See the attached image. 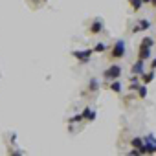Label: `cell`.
<instances>
[{"label": "cell", "instance_id": "obj_1", "mask_svg": "<svg viewBox=\"0 0 156 156\" xmlns=\"http://www.w3.org/2000/svg\"><path fill=\"white\" fill-rule=\"evenodd\" d=\"M105 79H110V81H114V79H119V75H121V66L119 64H112V66H108L107 70H105Z\"/></svg>", "mask_w": 156, "mask_h": 156}, {"label": "cell", "instance_id": "obj_2", "mask_svg": "<svg viewBox=\"0 0 156 156\" xmlns=\"http://www.w3.org/2000/svg\"><path fill=\"white\" fill-rule=\"evenodd\" d=\"M125 55V42L123 41H118L114 46H112V50H110V59L114 61V59H121Z\"/></svg>", "mask_w": 156, "mask_h": 156}, {"label": "cell", "instance_id": "obj_3", "mask_svg": "<svg viewBox=\"0 0 156 156\" xmlns=\"http://www.w3.org/2000/svg\"><path fill=\"white\" fill-rule=\"evenodd\" d=\"M92 53H94V50H85V51H73L72 55L79 61V62H88L90 57H92Z\"/></svg>", "mask_w": 156, "mask_h": 156}, {"label": "cell", "instance_id": "obj_4", "mask_svg": "<svg viewBox=\"0 0 156 156\" xmlns=\"http://www.w3.org/2000/svg\"><path fill=\"white\" fill-rule=\"evenodd\" d=\"M151 48H152V46H149V44L141 42V44H140V53H138V59L145 62V61L149 59V55H151Z\"/></svg>", "mask_w": 156, "mask_h": 156}, {"label": "cell", "instance_id": "obj_5", "mask_svg": "<svg viewBox=\"0 0 156 156\" xmlns=\"http://www.w3.org/2000/svg\"><path fill=\"white\" fill-rule=\"evenodd\" d=\"M99 31H103V20H101V19H94V22H92L90 28H88V33H90V35H96V33H99Z\"/></svg>", "mask_w": 156, "mask_h": 156}, {"label": "cell", "instance_id": "obj_6", "mask_svg": "<svg viewBox=\"0 0 156 156\" xmlns=\"http://www.w3.org/2000/svg\"><path fill=\"white\" fill-rule=\"evenodd\" d=\"M149 28H151V20H147V19H140L132 31H134V33H138V31H145V30H149Z\"/></svg>", "mask_w": 156, "mask_h": 156}, {"label": "cell", "instance_id": "obj_7", "mask_svg": "<svg viewBox=\"0 0 156 156\" xmlns=\"http://www.w3.org/2000/svg\"><path fill=\"white\" fill-rule=\"evenodd\" d=\"M81 118H83V119H87V121H92V119H96V110H94V108H90V107H87V108L81 112Z\"/></svg>", "mask_w": 156, "mask_h": 156}, {"label": "cell", "instance_id": "obj_8", "mask_svg": "<svg viewBox=\"0 0 156 156\" xmlns=\"http://www.w3.org/2000/svg\"><path fill=\"white\" fill-rule=\"evenodd\" d=\"M132 73H134V75H143V61L138 59V62L132 66Z\"/></svg>", "mask_w": 156, "mask_h": 156}, {"label": "cell", "instance_id": "obj_9", "mask_svg": "<svg viewBox=\"0 0 156 156\" xmlns=\"http://www.w3.org/2000/svg\"><path fill=\"white\" fill-rule=\"evenodd\" d=\"M152 79H154V70H151V72H147L145 75H141V81H143V85H149Z\"/></svg>", "mask_w": 156, "mask_h": 156}, {"label": "cell", "instance_id": "obj_10", "mask_svg": "<svg viewBox=\"0 0 156 156\" xmlns=\"http://www.w3.org/2000/svg\"><path fill=\"white\" fill-rule=\"evenodd\" d=\"M108 88H110L112 92H116V94H119V92H121V83H119L118 79H114V81L110 83V87H108Z\"/></svg>", "mask_w": 156, "mask_h": 156}, {"label": "cell", "instance_id": "obj_11", "mask_svg": "<svg viewBox=\"0 0 156 156\" xmlns=\"http://www.w3.org/2000/svg\"><path fill=\"white\" fill-rule=\"evenodd\" d=\"M129 4L132 6L134 11H140V8L143 6V0H129Z\"/></svg>", "mask_w": 156, "mask_h": 156}, {"label": "cell", "instance_id": "obj_12", "mask_svg": "<svg viewBox=\"0 0 156 156\" xmlns=\"http://www.w3.org/2000/svg\"><path fill=\"white\" fill-rule=\"evenodd\" d=\"M143 143H145V141H143L141 138H134V140L130 141V145H132V147H136V149H141V147H143Z\"/></svg>", "mask_w": 156, "mask_h": 156}, {"label": "cell", "instance_id": "obj_13", "mask_svg": "<svg viewBox=\"0 0 156 156\" xmlns=\"http://www.w3.org/2000/svg\"><path fill=\"white\" fill-rule=\"evenodd\" d=\"M94 51H105L107 50V44H103V42H99V44H96L94 48H92Z\"/></svg>", "mask_w": 156, "mask_h": 156}, {"label": "cell", "instance_id": "obj_14", "mask_svg": "<svg viewBox=\"0 0 156 156\" xmlns=\"http://www.w3.org/2000/svg\"><path fill=\"white\" fill-rule=\"evenodd\" d=\"M138 96H140V98H145V96H147V88H145V85H140V88H138Z\"/></svg>", "mask_w": 156, "mask_h": 156}, {"label": "cell", "instance_id": "obj_15", "mask_svg": "<svg viewBox=\"0 0 156 156\" xmlns=\"http://www.w3.org/2000/svg\"><path fill=\"white\" fill-rule=\"evenodd\" d=\"M151 70H156V59H154V61L151 62Z\"/></svg>", "mask_w": 156, "mask_h": 156}, {"label": "cell", "instance_id": "obj_16", "mask_svg": "<svg viewBox=\"0 0 156 156\" xmlns=\"http://www.w3.org/2000/svg\"><path fill=\"white\" fill-rule=\"evenodd\" d=\"M151 4H152V6H154V8H156V0H151Z\"/></svg>", "mask_w": 156, "mask_h": 156}, {"label": "cell", "instance_id": "obj_17", "mask_svg": "<svg viewBox=\"0 0 156 156\" xmlns=\"http://www.w3.org/2000/svg\"><path fill=\"white\" fill-rule=\"evenodd\" d=\"M143 4H151V0H143Z\"/></svg>", "mask_w": 156, "mask_h": 156}, {"label": "cell", "instance_id": "obj_18", "mask_svg": "<svg viewBox=\"0 0 156 156\" xmlns=\"http://www.w3.org/2000/svg\"><path fill=\"white\" fill-rule=\"evenodd\" d=\"M31 2H39V0H31Z\"/></svg>", "mask_w": 156, "mask_h": 156}]
</instances>
